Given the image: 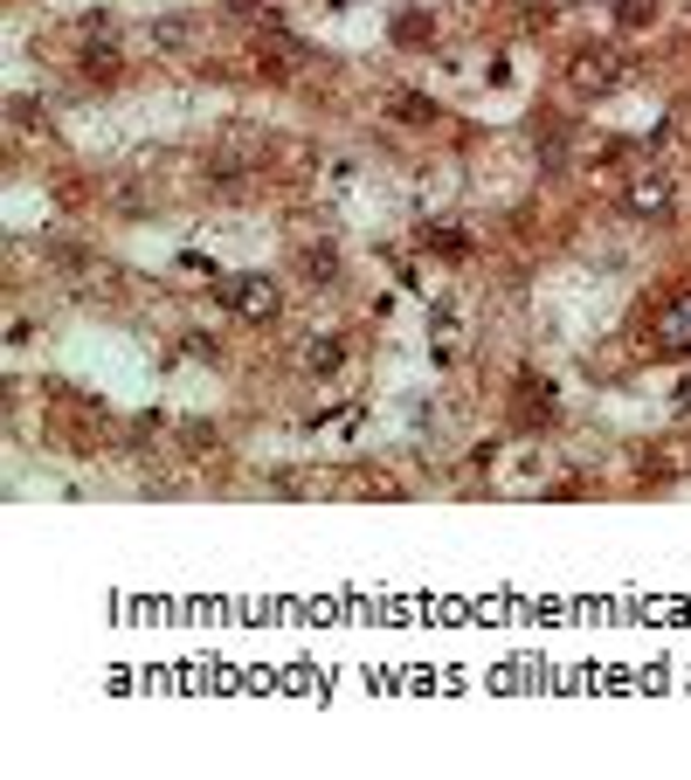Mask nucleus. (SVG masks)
Wrapping results in <instances>:
<instances>
[{
  "mask_svg": "<svg viewBox=\"0 0 691 780\" xmlns=\"http://www.w3.org/2000/svg\"><path fill=\"white\" fill-rule=\"evenodd\" d=\"M222 304H228V318H242V325H270V318H284V283L263 277V270L222 277Z\"/></svg>",
  "mask_w": 691,
  "mask_h": 780,
  "instance_id": "obj_1",
  "label": "nucleus"
},
{
  "mask_svg": "<svg viewBox=\"0 0 691 780\" xmlns=\"http://www.w3.org/2000/svg\"><path fill=\"white\" fill-rule=\"evenodd\" d=\"M623 215L629 221H678V180L663 173V166H644V173H629V187H623Z\"/></svg>",
  "mask_w": 691,
  "mask_h": 780,
  "instance_id": "obj_2",
  "label": "nucleus"
},
{
  "mask_svg": "<svg viewBox=\"0 0 691 780\" xmlns=\"http://www.w3.org/2000/svg\"><path fill=\"white\" fill-rule=\"evenodd\" d=\"M623 76H629V63H623V48H608V42L574 48V56H568V90L574 97H608Z\"/></svg>",
  "mask_w": 691,
  "mask_h": 780,
  "instance_id": "obj_3",
  "label": "nucleus"
},
{
  "mask_svg": "<svg viewBox=\"0 0 691 780\" xmlns=\"http://www.w3.org/2000/svg\"><path fill=\"white\" fill-rule=\"evenodd\" d=\"M298 270H304V283H312V291H332V283L346 277V256H339V242H312L298 256Z\"/></svg>",
  "mask_w": 691,
  "mask_h": 780,
  "instance_id": "obj_4",
  "label": "nucleus"
},
{
  "mask_svg": "<svg viewBox=\"0 0 691 780\" xmlns=\"http://www.w3.org/2000/svg\"><path fill=\"white\" fill-rule=\"evenodd\" d=\"M346 359H353V339H346V332H318V339L304 346V367H312L318 380H332V373H346Z\"/></svg>",
  "mask_w": 691,
  "mask_h": 780,
  "instance_id": "obj_5",
  "label": "nucleus"
},
{
  "mask_svg": "<svg viewBox=\"0 0 691 780\" xmlns=\"http://www.w3.org/2000/svg\"><path fill=\"white\" fill-rule=\"evenodd\" d=\"M657 353H671V359H691V291L671 297V311H663V339Z\"/></svg>",
  "mask_w": 691,
  "mask_h": 780,
  "instance_id": "obj_6",
  "label": "nucleus"
},
{
  "mask_svg": "<svg viewBox=\"0 0 691 780\" xmlns=\"http://www.w3.org/2000/svg\"><path fill=\"white\" fill-rule=\"evenodd\" d=\"M388 118L408 124V132H422V124H436V97H422V90H388Z\"/></svg>",
  "mask_w": 691,
  "mask_h": 780,
  "instance_id": "obj_7",
  "label": "nucleus"
},
{
  "mask_svg": "<svg viewBox=\"0 0 691 780\" xmlns=\"http://www.w3.org/2000/svg\"><path fill=\"white\" fill-rule=\"evenodd\" d=\"M152 42H160V48H181V42H187V21H152Z\"/></svg>",
  "mask_w": 691,
  "mask_h": 780,
  "instance_id": "obj_8",
  "label": "nucleus"
},
{
  "mask_svg": "<svg viewBox=\"0 0 691 780\" xmlns=\"http://www.w3.org/2000/svg\"><path fill=\"white\" fill-rule=\"evenodd\" d=\"M429 249H436V256H464V236H456V228H429Z\"/></svg>",
  "mask_w": 691,
  "mask_h": 780,
  "instance_id": "obj_9",
  "label": "nucleus"
},
{
  "mask_svg": "<svg viewBox=\"0 0 691 780\" xmlns=\"http://www.w3.org/2000/svg\"><path fill=\"white\" fill-rule=\"evenodd\" d=\"M623 21H629V29H650L657 8H650V0H623Z\"/></svg>",
  "mask_w": 691,
  "mask_h": 780,
  "instance_id": "obj_10",
  "label": "nucleus"
}]
</instances>
